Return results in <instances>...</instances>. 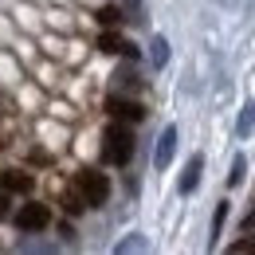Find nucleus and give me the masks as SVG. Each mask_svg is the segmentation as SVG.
Here are the masks:
<instances>
[{
	"mask_svg": "<svg viewBox=\"0 0 255 255\" xmlns=\"http://www.w3.org/2000/svg\"><path fill=\"white\" fill-rule=\"evenodd\" d=\"M32 173H20V169H4V173H0V192H20V196H24V192H32Z\"/></svg>",
	"mask_w": 255,
	"mask_h": 255,
	"instance_id": "423d86ee",
	"label": "nucleus"
},
{
	"mask_svg": "<svg viewBox=\"0 0 255 255\" xmlns=\"http://www.w3.org/2000/svg\"><path fill=\"white\" fill-rule=\"evenodd\" d=\"M173 149H177V129L169 126L165 133H161V141H157V157H153V165H157V169H165V165L173 161Z\"/></svg>",
	"mask_w": 255,
	"mask_h": 255,
	"instance_id": "0eeeda50",
	"label": "nucleus"
},
{
	"mask_svg": "<svg viewBox=\"0 0 255 255\" xmlns=\"http://www.w3.org/2000/svg\"><path fill=\"white\" fill-rule=\"evenodd\" d=\"M244 228H255V212H252V216H248V220H244Z\"/></svg>",
	"mask_w": 255,
	"mask_h": 255,
	"instance_id": "dca6fc26",
	"label": "nucleus"
},
{
	"mask_svg": "<svg viewBox=\"0 0 255 255\" xmlns=\"http://www.w3.org/2000/svg\"><path fill=\"white\" fill-rule=\"evenodd\" d=\"M47 224H51V208L39 204V200L24 204V208L16 212V228H20V232H43Z\"/></svg>",
	"mask_w": 255,
	"mask_h": 255,
	"instance_id": "7ed1b4c3",
	"label": "nucleus"
},
{
	"mask_svg": "<svg viewBox=\"0 0 255 255\" xmlns=\"http://www.w3.org/2000/svg\"><path fill=\"white\" fill-rule=\"evenodd\" d=\"M98 24H102V28H118V24H122V12H118L114 4H106V8H98Z\"/></svg>",
	"mask_w": 255,
	"mask_h": 255,
	"instance_id": "9d476101",
	"label": "nucleus"
},
{
	"mask_svg": "<svg viewBox=\"0 0 255 255\" xmlns=\"http://www.w3.org/2000/svg\"><path fill=\"white\" fill-rule=\"evenodd\" d=\"M75 189L83 192L87 208H102V204L110 200V181H106V173H95V169L75 173Z\"/></svg>",
	"mask_w": 255,
	"mask_h": 255,
	"instance_id": "f03ea898",
	"label": "nucleus"
},
{
	"mask_svg": "<svg viewBox=\"0 0 255 255\" xmlns=\"http://www.w3.org/2000/svg\"><path fill=\"white\" fill-rule=\"evenodd\" d=\"M165 55H169V51H165V39H153V59H157V67L165 63Z\"/></svg>",
	"mask_w": 255,
	"mask_h": 255,
	"instance_id": "ddd939ff",
	"label": "nucleus"
},
{
	"mask_svg": "<svg viewBox=\"0 0 255 255\" xmlns=\"http://www.w3.org/2000/svg\"><path fill=\"white\" fill-rule=\"evenodd\" d=\"M244 169H248V165H244V157L232 161V177H228V185H240V181H244Z\"/></svg>",
	"mask_w": 255,
	"mask_h": 255,
	"instance_id": "f8f14e48",
	"label": "nucleus"
},
{
	"mask_svg": "<svg viewBox=\"0 0 255 255\" xmlns=\"http://www.w3.org/2000/svg\"><path fill=\"white\" fill-rule=\"evenodd\" d=\"M8 216V192H0V220Z\"/></svg>",
	"mask_w": 255,
	"mask_h": 255,
	"instance_id": "2eb2a0df",
	"label": "nucleus"
},
{
	"mask_svg": "<svg viewBox=\"0 0 255 255\" xmlns=\"http://www.w3.org/2000/svg\"><path fill=\"white\" fill-rule=\"evenodd\" d=\"M252 129H255V106H248L240 114V133H252Z\"/></svg>",
	"mask_w": 255,
	"mask_h": 255,
	"instance_id": "9b49d317",
	"label": "nucleus"
},
{
	"mask_svg": "<svg viewBox=\"0 0 255 255\" xmlns=\"http://www.w3.org/2000/svg\"><path fill=\"white\" fill-rule=\"evenodd\" d=\"M63 208H67V212H71V216H79V212L87 208V200H83V192L75 189V185L67 189V196H63Z\"/></svg>",
	"mask_w": 255,
	"mask_h": 255,
	"instance_id": "1a4fd4ad",
	"label": "nucleus"
},
{
	"mask_svg": "<svg viewBox=\"0 0 255 255\" xmlns=\"http://www.w3.org/2000/svg\"><path fill=\"white\" fill-rule=\"evenodd\" d=\"M98 51H106V55H126V59H137V47H133V43H126V39L114 32V28H106V32L98 35Z\"/></svg>",
	"mask_w": 255,
	"mask_h": 255,
	"instance_id": "39448f33",
	"label": "nucleus"
},
{
	"mask_svg": "<svg viewBox=\"0 0 255 255\" xmlns=\"http://www.w3.org/2000/svg\"><path fill=\"white\" fill-rule=\"evenodd\" d=\"M232 252L240 255V252H255V240H240V244H232Z\"/></svg>",
	"mask_w": 255,
	"mask_h": 255,
	"instance_id": "4468645a",
	"label": "nucleus"
},
{
	"mask_svg": "<svg viewBox=\"0 0 255 255\" xmlns=\"http://www.w3.org/2000/svg\"><path fill=\"white\" fill-rule=\"evenodd\" d=\"M133 157V129L126 122H114L102 133V161L106 165H129Z\"/></svg>",
	"mask_w": 255,
	"mask_h": 255,
	"instance_id": "f257e3e1",
	"label": "nucleus"
},
{
	"mask_svg": "<svg viewBox=\"0 0 255 255\" xmlns=\"http://www.w3.org/2000/svg\"><path fill=\"white\" fill-rule=\"evenodd\" d=\"M200 169H204V157H200V153H196V157H189V165H185V177H181V192H192V189H196Z\"/></svg>",
	"mask_w": 255,
	"mask_h": 255,
	"instance_id": "6e6552de",
	"label": "nucleus"
},
{
	"mask_svg": "<svg viewBox=\"0 0 255 255\" xmlns=\"http://www.w3.org/2000/svg\"><path fill=\"white\" fill-rule=\"evenodd\" d=\"M106 110H110L118 122H141V118H145V106H141V102H133V98H118V95L106 98Z\"/></svg>",
	"mask_w": 255,
	"mask_h": 255,
	"instance_id": "20e7f679",
	"label": "nucleus"
}]
</instances>
